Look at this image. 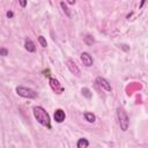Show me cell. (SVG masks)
<instances>
[{
  "label": "cell",
  "instance_id": "16",
  "mask_svg": "<svg viewBox=\"0 0 148 148\" xmlns=\"http://www.w3.org/2000/svg\"><path fill=\"white\" fill-rule=\"evenodd\" d=\"M7 54H8V50H7V49H5V47H1V49H0V56L6 57Z\"/></svg>",
  "mask_w": 148,
  "mask_h": 148
},
{
  "label": "cell",
  "instance_id": "20",
  "mask_svg": "<svg viewBox=\"0 0 148 148\" xmlns=\"http://www.w3.org/2000/svg\"><path fill=\"white\" fill-rule=\"evenodd\" d=\"M145 2H146V0H141V3H140V8H142V7H143Z\"/></svg>",
  "mask_w": 148,
  "mask_h": 148
},
{
  "label": "cell",
  "instance_id": "2",
  "mask_svg": "<svg viewBox=\"0 0 148 148\" xmlns=\"http://www.w3.org/2000/svg\"><path fill=\"white\" fill-rule=\"evenodd\" d=\"M117 117H118V121H119L120 128H121L124 132L127 131L128 125H130V119H128V116H127L126 111H125L123 108H118V109H117Z\"/></svg>",
  "mask_w": 148,
  "mask_h": 148
},
{
  "label": "cell",
  "instance_id": "17",
  "mask_svg": "<svg viewBox=\"0 0 148 148\" xmlns=\"http://www.w3.org/2000/svg\"><path fill=\"white\" fill-rule=\"evenodd\" d=\"M18 3L21 5L22 8H24V7L27 6V0H18Z\"/></svg>",
  "mask_w": 148,
  "mask_h": 148
},
{
  "label": "cell",
  "instance_id": "1",
  "mask_svg": "<svg viewBox=\"0 0 148 148\" xmlns=\"http://www.w3.org/2000/svg\"><path fill=\"white\" fill-rule=\"evenodd\" d=\"M32 112H34L35 118L37 119V121L40 125H43V126H45L47 128H51V119H50V116L45 111L44 108H42V106H35L32 109Z\"/></svg>",
  "mask_w": 148,
  "mask_h": 148
},
{
  "label": "cell",
  "instance_id": "11",
  "mask_svg": "<svg viewBox=\"0 0 148 148\" xmlns=\"http://www.w3.org/2000/svg\"><path fill=\"white\" fill-rule=\"evenodd\" d=\"M84 119H86L88 123H94V121L96 120V117H95V114L91 113V112H86V113H84Z\"/></svg>",
  "mask_w": 148,
  "mask_h": 148
},
{
  "label": "cell",
  "instance_id": "19",
  "mask_svg": "<svg viewBox=\"0 0 148 148\" xmlns=\"http://www.w3.org/2000/svg\"><path fill=\"white\" fill-rule=\"evenodd\" d=\"M67 2H68L69 5H74V3H75V0H67Z\"/></svg>",
  "mask_w": 148,
  "mask_h": 148
},
{
  "label": "cell",
  "instance_id": "5",
  "mask_svg": "<svg viewBox=\"0 0 148 148\" xmlns=\"http://www.w3.org/2000/svg\"><path fill=\"white\" fill-rule=\"evenodd\" d=\"M66 65H67V68L69 69V72L72 73V74H74V75H76V76H80V69H79V67H77V65L73 61V60H71V59H68L67 61H66Z\"/></svg>",
  "mask_w": 148,
  "mask_h": 148
},
{
  "label": "cell",
  "instance_id": "6",
  "mask_svg": "<svg viewBox=\"0 0 148 148\" xmlns=\"http://www.w3.org/2000/svg\"><path fill=\"white\" fill-rule=\"evenodd\" d=\"M96 83H97L102 89H104V90H106V91H111V84L109 83V81H108L106 79H104V77H102V76H98V77L96 79Z\"/></svg>",
  "mask_w": 148,
  "mask_h": 148
},
{
  "label": "cell",
  "instance_id": "8",
  "mask_svg": "<svg viewBox=\"0 0 148 148\" xmlns=\"http://www.w3.org/2000/svg\"><path fill=\"white\" fill-rule=\"evenodd\" d=\"M53 118L57 123H62L66 118V114H65V111L61 110V109H57L54 111V114H53Z\"/></svg>",
  "mask_w": 148,
  "mask_h": 148
},
{
  "label": "cell",
  "instance_id": "9",
  "mask_svg": "<svg viewBox=\"0 0 148 148\" xmlns=\"http://www.w3.org/2000/svg\"><path fill=\"white\" fill-rule=\"evenodd\" d=\"M24 47H25V50H27L28 52H35V51H36V46H35L34 42H32L31 39H29V38L25 39V42H24Z\"/></svg>",
  "mask_w": 148,
  "mask_h": 148
},
{
  "label": "cell",
  "instance_id": "18",
  "mask_svg": "<svg viewBox=\"0 0 148 148\" xmlns=\"http://www.w3.org/2000/svg\"><path fill=\"white\" fill-rule=\"evenodd\" d=\"M6 15H7V17H13V15H14V14H13V12H7V14H6Z\"/></svg>",
  "mask_w": 148,
  "mask_h": 148
},
{
  "label": "cell",
  "instance_id": "21",
  "mask_svg": "<svg viewBox=\"0 0 148 148\" xmlns=\"http://www.w3.org/2000/svg\"><path fill=\"white\" fill-rule=\"evenodd\" d=\"M44 73H45V76H50V74H49V73H50V72H49V71H45V72H44Z\"/></svg>",
  "mask_w": 148,
  "mask_h": 148
},
{
  "label": "cell",
  "instance_id": "4",
  "mask_svg": "<svg viewBox=\"0 0 148 148\" xmlns=\"http://www.w3.org/2000/svg\"><path fill=\"white\" fill-rule=\"evenodd\" d=\"M49 83H50V87H51V89L56 92V94H58V95H60V94H62L64 92V90H65V88L62 87V84L57 80V79H54V77H50V80H49Z\"/></svg>",
  "mask_w": 148,
  "mask_h": 148
},
{
  "label": "cell",
  "instance_id": "3",
  "mask_svg": "<svg viewBox=\"0 0 148 148\" xmlns=\"http://www.w3.org/2000/svg\"><path fill=\"white\" fill-rule=\"evenodd\" d=\"M16 92L18 96L24 97V98H36L37 97V92L34 89L23 87V86H18L16 87Z\"/></svg>",
  "mask_w": 148,
  "mask_h": 148
},
{
  "label": "cell",
  "instance_id": "7",
  "mask_svg": "<svg viewBox=\"0 0 148 148\" xmlns=\"http://www.w3.org/2000/svg\"><path fill=\"white\" fill-rule=\"evenodd\" d=\"M80 59H81V61L83 62V65H84V66H87V67L91 66V65H92V62H94L92 57H91L88 52H82V53L80 54Z\"/></svg>",
  "mask_w": 148,
  "mask_h": 148
},
{
  "label": "cell",
  "instance_id": "14",
  "mask_svg": "<svg viewBox=\"0 0 148 148\" xmlns=\"http://www.w3.org/2000/svg\"><path fill=\"white\" fill-rule=\"evenodd\" d=\"M82 95L86 97V98H91V96H92V94L90 92V90L88 89V88H82Z\"/></svg>",
  "mask_w": 148,
  "mask_h": 148
},
{
  "label": "cell",
  "instance_id": "12",
  "mask_svg": "<svg viewBox=\"0 0 148 148\" xmlns=\"http://www.w3.org/2000/svg\"><path fill=\"white\" fill-rule=\"evenodd\" d=\"M83 42H84L87 45H92V44L95 43V39H94V37H92L91 35H86V36L83 37Z\"/></svg>",
  "mask_w": 148,
  "mask_h": 148
},
{
  "label": "cell",
  "instance_id": "15",
  "mask_svg": "<svg viewBox=\"0 0 148 148\" xmlns=\"http://www.w3.org/2000/svg\"><path fill=\"white\" fill-rule=\"evenodd\" d=\"M38 43L40 44L42 47H46V45H47V44H46V39H45L43 36H39V37H38Z\"/></svg>",
  "mask_w": 148,
  "mask_h": 148
},
{
  "label": "cell",
  "instance_id": "13",
  "mask_svg": "<svg viewBox=\"0 0 148 148\" xmlns=\"http://www.w3.org/2000/svg\"><path fill=\"white\" fill-rule=\"evenodd\" d=\"M60 7H61V9H62V12L66 14V16L67 17H71V12H69V9H68V7L65 5V2H60Z\"/></svg>",
  "mask_w": 148,
  "mask_h": 148
},
{
  "label": "cell",
  "instance_id": "10",
  "mask_svg": "<svg viewBox=\"0 0 148 148\" xmlns=\"http://www.w3.org/2000/svg\"><path fill=\"white\" fill-rule=\"evenodd\" d=\"M76 146H77V148H86V147H88V146H89V142H88V140H87V139L81 138V139H79V141H77Z\"/></svg>",
  "mask_w": 148,
  "mask_h": 148
}]
</instances>
